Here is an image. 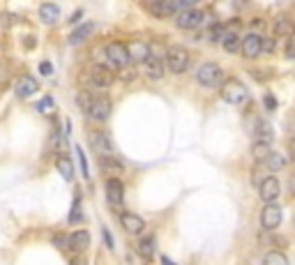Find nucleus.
<instances>
[{"label":"nucleus","mask_w":295,"mask_h":265,"mask_svg":"<svg viewBox=\"0 0 295 265\" xmlns=\"http://www.w3.org/2000/svg\"><path fill=\"white\" fill-rule=\"evenodd\" d=\"M205 23V12L196 9V7H189V9H182V12L175 14V25L180 30H196Z\"/></svg>","instance_id":"obj_8"},{"label":"nucleus","mask_w":295,"mask_h":265,"mask_svg":"<svg viewBox=\"0 0 295 265\" xmlns=\"http://www.w3.org/2000/svg\"><path fill=\"white\" fill-rule=\"evenodd\" d=\"M78 222H83V212H81V205H78V201H76L72 212H69V224H78Z\"/></svg>","instance_id":"obj_31"},{"label":"nucleus","mask_w":295,"mask_h":265,"mask_svg":"<svg viewBox=\"0 0 295 265\" xmlns=\"http://www.w3.org/2000/svg\"><path fill=\"white\" fill-rule=\"evenodd\" d=\"M284 55L291 58V60H295V39H293V37H291L289 44H286V48H284Z\"/></svg>","instance_id":"obj_36"},{"label":"nucleus","mask_w":295,"mask_h":265,"mask_svg":"<svg viewBox=\"0 0 295 265\" xmlns=\"http://www.w3.org/2000/svg\"><path fill=\"white\" fill-rule=\"evenodd\" d=\"M55 169L60 171V175L65 178L67 182H72L74 180V162L69 159L67 155H60L58 159H55Z\"/></svg>","instance_id":"obj_22"},{"label":"nucleus","mask_w":295,"mask_h":265,"mask_svg":"<svg viewBox=\"0 0 295 265\" xmlns=\"http://www.w3.org/2000/svg\"><path fill=\"white\" fill-rule=\"evenodd\" d=\"M104 240H106V245H109L111 249H113V238H111V233L106 229H104Z\"/></svg>","instance_id":"obj_40"},{"label":"nucleus","mask_w":295,"mask_h":265,"mask_svg":"<svg viewBox=\"0 0 295 265\" xmlns=\"http://www.w3.org/2000/svg\"><path fill=\"white\" fill-rule=\"evenodd\" d=\"M120 224H122V229H125L129 235H141V233L145 231L143 217L134 215V212H125V215L120 217Z\"/></svg>","instance_id":"obj_14"},{"label":"nucleus","mask_w":295,"mask_h":265,"mask_svg":"<svg viewBox=\"0 0 295 265\" xmlns=\"http://www.w3.org/2000/svg\"><path fill=\"white\" fill-rule=\"evenodd\" d=\"M219 42H222V48L226 51V53H240L242 39H240V35H238L235 30H231V28H229L226 32H224Z\"/></svg>","instance_id":"obj_18"},{"label":"nucleus","mask_w":295,"mask_h":265,"mask_svg":"<svg viewBox=\"0 0 295 265\" xmlns=\"http://www.w3.org/2000/svg\"><path fill=\"white\" fill-rule=\"evenodd\" d=\"M263 104H265V111H275V109H277V99H275L272 92H265V95H263Z\"/></svg>","instance_id":"obj_34"},{"label":"nucleus","mask_w":295,"mask_h":265,"mask_svg":"<svg viewBox=\"0 0 295 265\" xmlns=\"http://www.w3.org/2000/svg\"><path fill=\"white\" fill-rule=\"evenodd\" d=\"M104 189H106V199H109L111 205L122 203V199H125V187H122V182L118 180V178H109L106 185H104Z\"/></svg>","instance_id":"obj_15"},{"label":"nucleus","mask_w":295,"mask_h":265,"mask_svg":"<svg viewBox=\"0 0 295 265\" xmlns=\"http://www.w3.org/2000/svg\"><path fill=\"white\" fill-rule=\"evenodd\" d=\"M37 92V81L35 76H30V74H21V76L16 78V83H14V95L18 97V99H25V97H30Z\"/></svg>","instance_id":"obj_12"},{"label":"nucleus","mask_w":295,"mask_h":265,"mask_svg":"<svg viewBox=\"0 0 295 265\" xmlns=\"http://www.w3.org/2000/svg\"><path fill=\"white\" fill-rule=\"evenodd\" d=\"M282 224V208L275 203H265L263 212H261V226L265 231H275Z\"/></svg>","instance_id":"obj_11"},{"label":"nucleus","mask_w":295,"mask_h":265,"mask_svg":"<svg viewBox=\"0 0 295 265\" xmlns=\"http://www.w3.org/2000/svg\"><path fill=\"white\" fill-rule=\"evenodd\" d=\"M291 189L295 192V173H293V178H291Z\"/></svg>","instance_id":"obj_43"},{"label":"nucleus","mask_w":295,"mask_h":265,"mask_svg":"<svg viewBox=\"0 0 295 265\" xmlns=\"http://www.w3.org/2000/svg\"><path fill=\"white\" fill-rule=\"evenodd\" d=\"M270 145L272 143H259V141H254V148H252V155L256 162H265L268 159V155H270Z\"/></svg>","instance_id":"obj_27"},{"label":"nucleus","mask_w":295,"mask_h":265,"mask_svg":"<svg viewBox=\"0 0 295 265\" xmlns=\"http://www.w3.org/2000/svg\"><path fill=\"white\" fill-rule=\"evenodd\" d=\"M51 242H53V245L60 249V252H72V240H69V235L55 233L53 238H51Z\"/></svg>","instance_id":"obj_29"},{"label":"nucleus","mask_w":295,"mask_h":265,"mask_svg":"<svg viewBox=\"0 0 295 265\" xmlns=\"http://www.w3.org/2000/svg\"><path fill=\"white\" fill-rule=\"evenodd\" d=\"M76 155H78V164H81V173H83V178L88 180L90 178V171H88V162H85V155L81 148H76Z\"/></svg>","instance_id":"obj_32"},{"label":"nucleus","mask_w":295,"mask_h":265,"mask_svg":"<svg viewBox=\"0 0 295 265\" xmlns=\"http://www.w3.org/2000/svg\"><path fill=\"white\" fill-rule=\"evenodd\" d=\"M143 72L148 78H162L164 72H166V60H162L159 55H148V60H145V67Z\"/></svg>","instance_id":"obj_16"},{"label":"nucleus","mask_w":295,"mask_h":265,"mask_svg":"<svg viewBox=\"0 0 295 265\" xmlns=\"http://www.w3.org/2000/svg\"><path fill=\"white\" fill-rule=\"evenodd\" d=\"M196 83L203 85V88H219L224 83V69L217 62H203V65L196 69Z\"/></svg>","instance_id":"obj_4"},{"label":"nucleus","mask_w":295,"mask_h":265,"mask_svg":"<svg viewBox=\"0 0 295 265\" xmlns=\"http://www.w3.org/2000/svg\"><path fill=\"white\" fill-rule=\"evenodd\" d=\"M102 169L104 171H122V164L118 159H111L109 155H102Z\"/></svg>","instance_id":"obj_30"},{"label":"nucleus","mask_w":295,"mask_h":265,"mask_svg":"<svg viewBox=\"0 0 295 265\" xmlns=\"http://www.w3.org/2000/svg\"><path fill=\"white\" fill-rule=\"evenodd\" d=\"M201 0H178V7H180V12L182 9H189V7H196Z\"/></svg>","instance_id":"obj_37"},{"label":"nucleus","mask_w":295,"mask_h":265,"mask_svg":"<svg viewBox=\"0 0 295 265\" xmlns=\"http://www.w3.org/2000/svg\"><path fill=\"white\" fill-rule=\"evenodd\" d=\"M141 7L155 18H169L180 12L178 0H141Z\"/></svg>","instance_id":"obj_5"},{"label":"nucleus","mask_w":295,"mask_h":265,"mask_svg":"<svg viewBox=\"0 0 295 265\" xmlns=\"http://www.w3.org/2000/svg\"><path fill=\"white\" fill-rule=\"evenodd\" d=\"M81 14H83V12H81V9H78V12H74V16L69 18V23H76L78 18H81Z\"/></svg>","instance_id":"obj_42"},{"label":"nucleus","mask_w":295,"mask_h":265,"mask_svg":"<svg viewBox=\"0 0 295 265\" xmlns=\"http://www.w3.org/2000/svg\"><path fill=\"white\" fill-rule=\"evenodd\" d=\"M272 32H275V37H286V39L295 37V23H293V18L286 16V14H279V16L275 18Z\"/></svg>","instance_id":"obj_13"},{"label":"nucleus","mask_w":295,"mask_h":265,"mask_svg":"<svg viewBox=\"0 0 295 265\" xmlns=\"http://www.w3.org/2000/svg\"><path fill=\"white\" fill-rule=\"evenodd\" d=\"M277 48V39L275 37H263V53H275Z\"/></svg>","instance_id":"obj_33"},{"label":"nucleus","mask_w":295,"mask_h":265,"mask_svg":"<svg viewBox=\"0 0 295 265\" xmlns=\"http://www.w3.org/2000/svg\"><path fill=\"white\" fill-rule=\"evenodd\" d=\"M78 81H81V88H85V90H106L115 81V74L111 72L109 67L95 65L90 69H85Z\"/></svg>","instance_id":"obj_2"},{"label":"nucleus","mask_w":295,"mask_h":265,"mask_svg":"<svg viewBox=\"0 0 295 265\" xmlns=\"http://www.w3.org/2000/svg\"><path fill=\"white\" fill-rule=\"evenodd\" d=\"M222 99L231 106H242V104H247L249 99V90L247 85L238 81V78H226L222 83Z\"/></svg>","instance_id":"obj_3"},{"label":"nucleus","mask_w":295,"mask_h":265,"mask_svg":"<svg viewBox=\"0 0 295 265\" xmlns=\"http://www.w3.org/2000/svg\"><path fill=\"white\" fill-rule=\"evenodd\" d=\"M104 58H106V65L115 67V69H125L129 62H132V55H129V48L120 42H111L109 46L104 48Z\"/></svg>","instance_id":"obj_6"},{"label":"nucleus","mask_w":295,"mask_h":265,"mask_svg":"<svg viewBox=\"0 0 295 265\" xmlns=\"http://www.w3.org/2000/svg\"><path fill=\"white\" fill-rule=\"evenodd\" d=\"M279 192H282V185H279V180L275 175H265L263 180H261L259 194L265 203H275V201L279 199Z\"/></svg>","instance_id":"obj_10"},{"label":"nucleus","mask_w":295,"mask_h":265,"mask_svg":"<svg viewBox=\"0 0 295 265\" xmlns=\"http://www.w3.org/2000/svg\"><path fill=\"white\" fill-rule=\"evenodd\" d=\"M164 265H173V263H171V261H164Z\"/></svg>","instance_id":"obj_44"},{"label":"nucleus","mask_w":295,"mask_h":265,"mask_svg":"<svg viewBox=\"0 0 295 265\" xmlns=\"http://www.w3.org/2000/svg\"><path fill=\"white\" fill-rule=\"evenodd\" d=\"M39 72H42L44 76H51V74H53V67H51V62H42V65H39Z\"/></svg>","instance_id":"obj_38"},{"label":"nucleus","mask_w":295,"mask_h":265,"mask_svg":"<svg viewBox=\"0 0 295 265\" xmlns=\"http://www.w3.org/2000/svg\"><path fill=\"white\" fill-rule=\"evenodd\" d=\"M69 240H72V252H85L90 247V233L88 231H74V233H69Z\"/></svg>","instance_id":"obj_21"},{"label":"nucleus","mask_w":295,"mask_h":265,"mask_svg":"<svg viewBox=\"0 0 295 265\" xmlns=\"http://www.w3.org/2000/svg\"><path fill=\"white\" fill-rule=\"evenodd\" d=\"M164 60H166V69L171 74H182L189 67V51L185 46H171Z\"/></svg>","instance_id":"obj_7"},{"label":"nucleus","mask_w":295,"mask_h":265,"mask_svg":"<svg viewBox=\"0 0 295 265\" xmlns=\"http://www.w3.org/2000/svg\"><path fill=\"white\" fill-rule=\"evenodd\" d=\"M240 53H242V58H247V60H256V58L263 53V37L256 35V32L245 35V37H242Z\"/></svg>","instance_id":"obj_9"},{"label":"nucleus","mask_w":295,"mask_h":265,"mask_svg":"<svg viewBox=\"0 0 295 265\" xmlns=\"http://www.w3.org/2000/svg\"><path fill=\"white\" fill-rule=\"evenodd\" d=\"M272 139H275V132H272V127L268 122L265 120L254 122V141H259V143H272Z\"/></svg>","instance_id":"obj_19"},{"label":"nucleus","mask_w":295,"mask_h":265,"mask_svg":"<svg viewBox=\"0 0 295 265\" xmlns=\"http://www.w3.org/2000/svg\"><path fill=\"white\" fill-rule=\"evenodd\" d=\"M261 164H263L268 171L277 173V171H282L284 166H286V157L279 155V152H270V155H268V159H265V162H261Z\"/></svg>","instance_id":"obj_24"},{"label":"nucleus","mask_w":295,"mask_h":265,"mask_svg":"<svg viewBox=\"0 0 295 265\" xmlns=\"http://www.w3.org/2000/svg\"><path fill=\"white\" fill-rule=\"evenodd\" d=\"M51 106H53V99H51V97H44L42 102L37 104V111H39V113H46V111H51Z\"/></svg>","instance_id":"obj_35"},{"label":"nucleus","mask_w":295,"mask_h":265,"mask_svg":"<svg viewBox=\"0 0 295 265\" xmlns=\"http://www.w3.org/2000/svg\"><path fill=\"white\" fill-rule=\"evenodd\" d=\"M92 30H95V25H92V23H83V25H78L76 30H74L72 35H69V44H72V46L81 44L83 39H88V37H90V32H92Z\"/></svg>","instance_id":"obj_25"},{"label":"nucleus","mask_w":295,"mask_h":265,"mask_svg":"<svg viewBox=\"0 0 295 265\" xmlns=\"http://www.w3.org/2000/svg\"><path fill=\"white\" fill-rule=\"evenodd\" d=\"M129 55H132V60L136 62H145L148 60V55H150V48L145 42H129Z\"/></svg>","instance_id":"obj_23"},{"label":"nucleus","mask_w":295,"mask_h":265,"mask_svg":"<svg viewBox=\"0 0 295 265\" xmlns=\"http://www.w3.org/2000/svg\"><path fill=\"white\" fill-rule=\"evenodd\" d=\"M90 143L95 145V150L99 155H111L113 152V141L106 132H90Z\"/></svg>","instance_id":"obj_17"},{"label":"nucleus","mask_w":295,"mask_h":265,"mask_svg":"<svg viewBox=\"0 0 295 265\" xmlns=\"http://www.w3.org/2000/svg\"><path fill=\"white\" fill-rule=\"evenodd\" d=\"M78 106H81V111H83L90 120H97V122H104L109 120L111 115V99H106V97H99V95H92V90H81L78 92Z\"/></svg>","instance_id":"obj_1"},{"label":"nucleus","mask_w":295,"mask_h":265,"mask_svg":"<svg viewBox=\"0 0 295 265\" xmlns=\"http://www.w3.org/2000/svg\"><path fill=\"white\" fill-rule=\"evenodd\" d=\"M39 18H42V23H46V25L58 23V18H60V7H55L53 2H44V5L39 7Z\"/></svg>","instance_id":"obj_20"},{"label":"nucleus","mask_w":295,"mask_h":265,"mask_svg":"<svg viewBox=\"0 0 295 265\" xmlns=\"http://www.w3.org/2000/svg\"><path fill=\"white\" fill-rule=\"evenodd\" d=\"M69 265H88V261H85V256H74Z\"/></svg>","instance_id":"obj_39"},{"label":"nucleus","mask_w":295,"mask_h":265,"mask_svg":"<svg viewBox=\"0 0 295 265\" xmlns=\"http://www.w3.org/2000/svg\"><path fill=\"white\" fill-rule=\"evenodd\" d=\"M263 265H289V259L284 256L282 252H268L265 254V259H263Z\"/></svg>","instance_id":"obj_28"},{"label":"nucleus","mask_w":295,"mask_h":265,"mask_svg":"<svg viewBox=\"0 0 295 265\" xmlns=\"http://www.w3.org/2000/svg\"><path fill=\"white\" fill-rule=\"evenodd\" d=\"M155 249H157V242L152 235H145L143 240L139 242V254H141V259H152L155 256Z\"/></svg>","instance_id":"obj_26"},{"label":"nucleus","mask_w":295,"mask_h":265,"mask_svg":"<svg viewBox=\"0 0 295 265\" xmlns=\"http://www.w3.org/2000/svg\"><path fill=\"white\" fill-rule=\"evenodd\" d=\"M289 155H291V159H293V162H295V139L289 143Z\"/></svg>","instance_id":"obj_41"}]
</instances>
